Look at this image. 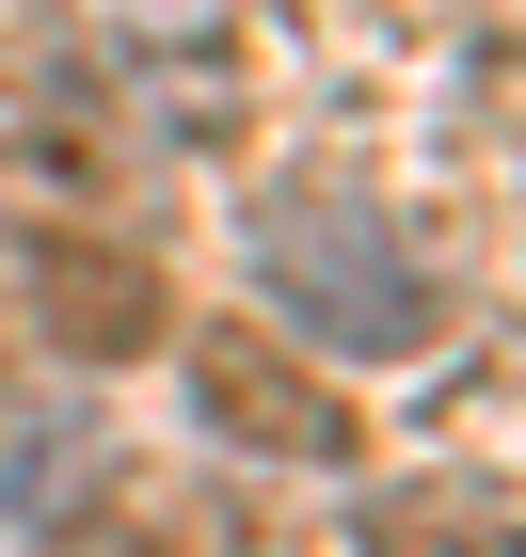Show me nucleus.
I'll return each instance as SVG.
<instances>
[{
	"mask_svg": "<svg viewBox=\"0 0 526 557\" xmlns=\"http://www.w3.org/2000/svg\"><path fill=\"white\" fill-rule=\"evenodd\" d=\"M240 256H256L271 319H304L335 367H415V350L447 335V287H431V256H415V223H399L383 191H351V175L256 191Z\"/></svg>",
	"mask_w": 526,
	"mask_h": 557,
	"instance_id": "1",
	"label": "nucleus"
},
{
	"mask_svg": "<svg viewBox=\"0 0 526 557\" xmlns=\"http://www.w3.org/2000/svg\"><path fill=\"white\" fill-rule=\"evenodd\" d=\"M175 383H192V430L240 446V462H351L367 430H351L335 367L304 335H271V319H208V335L175 350Z\"/></svg>",
	"mask_w": 526,
	"mask_h": 557,
	"instance_id": "2",
	"label": "nucleus"
},
{
	"mask_svg": "<svg viewBox=\"0 0 526 557\" xmlns=\"http://www.w3.org/2000/svg\"><path fill=\"white\" fill-rule=\"evenodd\" d=\"M112 175H129V144H112V112H96V64L16 48V64H0V208L16 223H81Z\"/></svg>",
	"mask_w": 526,
	"mask_h": 557,
	"instance_id": "3",
	"label": "nucleus"
},
{
	"mask_svg": "<svg viewBox=\"0 0 526 557\" xmlns=\"http://www.w3.org/2000/svg\"><path fill=\"white\" fill-rule=\"evenodd\" d=\"M33 319L81 350V367H144V350L175 335V287H160V256H129V239L33 223Z\"/></svg>",
	"mask_w": 526,
	"mask_h": 557,
	"instance_id": "4",
	"label": "nucleus"
},
{
	"mask_svg": "<svg viewBox=\"0 0 526 557\" xmlns=\"http://www.w3.org/2000/svg\"><path fill=\"white\" fill-rule=\"evenodd\" d=\"M96 510H112V430L64 383H16V367H0V525H16V542H64V525H96Z\"/></svg>",
	"mask_w": 526,
	"mask_h": 557,
	"instance_id": "5",
	"label": "nucleus"
},
{
	"mask_svg": "<svg viewBox=\"0 0 526 557\" xmlns=\"http://www.w3.org/2000/svg\"><path fill=\"white\" fill-rule=\"evenodd\" d=\"M351 557H511V478H383L351 510Z\"/></svg>",
	"mask_w": 526,
	"mask_h": 557,
	"instance_id": "6",
	"label": "nucleus"
},
{
	"mask_svg": "<svg viewBox=\"0 0 526 557\" xmlns=\"http://www.w3.org/2000/svg\"><path fill=\"white\" fill-rule=\"evenodd\" d=\"M160 557H271V542H240V525H175Z\"/></svg>",
	"mask_w": 526,
	"mask_h": 557,
	"instance_id": "7",
	"label": "nucleus"
}]
</instances>
